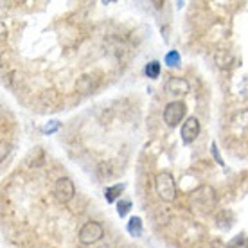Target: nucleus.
I'll list each match as a JSON object with an SVG mask.
<instances>
[{"label":"nucleus","mask_w":248,"mask_h":248,"mask_svg":"<svg viewBox=\"0 0 248 248\" xmlns=\"http://www.w3.org/2000/svg\"><path fill=\"white\" fill-rule=\"evenodd\" d=\"M191 209L194 212L205 214L211 212L216 205V192L211 186H200L198 189H194L191 192Z\"/></svg>","instance_id":"f257e3e1"},{"label":"nucleus","mask_w":248,"mask_h":248,"mask_svg":"<svg viewBox=\"0 0 248 248\" xmlns=\"http://www.w3.org/2000/svg\"><path fill=\"white\" fill-rule=\"evenodd\" d=\"M155 191L162 202H174L176 198V182H174L173 174L168 171H162L155 176Z\"/></svg>","instance_id":"f03ea898"},{"label":"nucleus","mask_w":248,"mask_h":248,"mask_svg":"<svg viewBox=\"0 0 248 248\" xmlns=\"http://www.w3.org/2000/svg\"><path fill=\"white\" fill-rule=\"evenodd\" d=\"M186 113H187V106L184 101H171L164 108V123L168 124L169 128H176L184 121Z\"/></svg>","instance_id":"7ed1b4c3"},{"label":"nucleus","mask_w":248,"mask_h":248,"mask_svg":"<svg viewBox=\"0 0 248 248\" xmlns=\"http://www.w3.org/2000/svg\"><path fill=\"white\" fill-rule=\"evenodd\" d=\"M103 236H105V229L97 221H87L79 229V234H78V237H79V241L83 245H93V243L101 241Z\"/></svg>","instance_id":"20e7f679"},{"label":"nucleus","mask_w":248,"mask_h":248,"mask_svg":"<svg viewBox=\"0 0 248 248\" xmlns=\"http://www.w3.org/2000/svg\"><path fill=\"white\" fill-rule=\"evenodd\" d=\"M52 192H54V196H56V200L60 203H68V202L76 196L74 182L70 180V178H67V176H62V178L56 180Z\"/></svg>","instance_id":"39448f33"},{"label":"nucleus","mask_w":248,"mask_h":248,"mask_svg":"<svg viewBox=\"0 0 248 248\" xmlns=\"http://www.w3.org/2000/svg\"><path fill=\"white\" fill-rule=\"evenodd\" d=\"M182 140L186 144H191L192 140H196V137L200 135V123L196 117H189L187 121H184L180 130Z\"/></svg>","instance_id":"423d86ee"},{"label":"nucleus","mask_w":248,"mask_h":248,"mask_svg":"<svg viewBox=\"0 0 248 248\" xmlns=\"http://www.w3.org/2000/svg\"><path fill=\"white\" fill-rule=\"evenodd\" d=\"M166 90H168V93L178 97V95H187L191 92V85L184 78H169L168 83H166Z\"/></svg>","instance_id":"0eeeda50"},{"label":"nucleus","mask_w":248,"mask_h":248,"mask_svg":"<svg viewBox=\"0 0 248 248\" xmlns=\"http://www.w3.org/2000/svg\"><path fill=\"white\" fill-rule=\"evenodd\" d=\"M214 60H216L217 67L223 68V70H227V68H230L232 65H234V56H232V52H229V50H225V49L217 50Z\"/></svg>","instance_id":"6e6552de"},{"label":"nucleus","mask_w":248,"mask_h":248,"mask_svg":"<svg viewBox=\"0 0 248 248\" xmlns=\"http://www.w3.org/2000/svg\"><path fill=\"white\" fill-rule=\"evenodd\" d=\"M124 184H115V186H112V187H106L105 189V198H106V202L108 203H113L115 200L123 194V191H124Z\"/></svg>","instance_id":"1a4fd4ad"},{"label":"nucleus","mask_w":248,"mask_h":248,"mask_svg":"<svg viewBox=\"0 0 248 248\" xmlns=\"http://www.w3.org/2000/svg\"><path fill=\"white\" fill-rule=\"evenodd\" d=\"M126 229H128V232H130V236H133V237L142 236V219H140L139 216L130 217V221H128V225H126Z\"/></svg>","instance_id":"9d476101"},{"label":"nucleus","mask_w":248,"mask_h":248,"mask_svg":"<svg viewBox=\"0 0 248 248\" xmlns=\"http://www.w3.org/2000/svg\"><path fill=\"white\" fill-rule=\"evenodd\" d=\"M95 88V85L92 83V78L90 76H81L78 83H76V90L81 93H90Z\"/></svg>","instance_id":"9b49d317"},{"label":"nucleus","mask_w":248,"mask_h":248,"mask_svg":"<svg viewBox=\"0 0 248 248\" xmlns=\"http://www.w3.org/2000/svg\"><path fill=\"white\" fill-rule=\"evenodd\" d=\"M144 74L148 76L149 79H156L158 76H160V63L158 62H151L146 65V68H144Z\"/></svg>","instance_id":"f8f14e48"},{"label":"nucleus","mask_w":248,"mask_h":248,"mask_svg":"<svg viewBox=\"0 0 248 248\" xmlns=\"http://www.w3.org/2000/svg\"><path fill=\"white\" fill-rule=\"evenodd\" d=\"M164 62H166L168 67H178L182 62V58H180V54H178V50H169L168 54H166V58H164Z\"/></svg>","instance_id":"ddd939ff"},{"label":"nucleus","mask_w":248,"mask_h":248,"mask_svg":"<svg viewBox=\"0 0 248 248\" xmlns=\"http://www.w3.org/2000/svg\"><path fill=\"white\" fill-rule=\"evenodd\" d=\"M130 211H131V202H130V200H123V202H119V203H117V214L121 217H124Z\"/></svg>","instance_id":"4468645a"},{"label":"nucleus","mask_w":248,"mask_h":248,"mask_svg":"<svg viewBox=\"0 0 248 248\" xmlns=\"http://www.w3.org/2000/svg\"><path fill=\"white\" fill-rule=\"evenodd\" d=\"M60 128H62V123H60V121H50V123H47L44 128H42V131H44L45 135H52V133L58 131Z\"/></svg>","instance_id":"2eb2a0df"},{"label":"nucleus","mask_w":248,"mask_h":248,"mask_svg":"<svg viewBox=\"0 0 248 248\" xmlns=\"http://www.w3.org/2000/svg\"><path fill=\"white\" fill-rule=\"evenodd\" d=\"M229 248H248V239L247 237H239V239H237V241H234L232 243V245H230Z\"/></svg>","instance_id":"dca6fc26"},{"label":"nucleus","mask_w":248,"mask_h":248,"mask_svg":"<svg viewBox=\"0 0 248 248\" xmlns=\"http://www.w3.org/2000/svg\"><path fill=\"white\" fill-rule=\"evenodd\" d=\"M211 151H212V155H214V158H216L217 164H219V166H225V162H223V158H221V155L217 153V146H216V142H212V144H211Z\"/></svg>","instance_id":"f3484780"},{"label":"nucleus","mask_w":248,"mask_h":248,"mask_svg":"<svg viewBox=\"0 0 248 248\" xmlns=\"http://www.w3.org/2000/svg\"><path fill=\"white\" fill-rule=\"evenodd\" d=\"M211 248H229V247H227L223 241H219V239H214V241L211 243Z\"/></svg>","instance_id":"a211bd4d"},{"label":"nucleus","mask_w":248,"mask_h":248,"mask_svg":"<svg viewBox=\"0 0 248 248\" xmlns=\"http://www.w3.org/2000/svg\"><path fill=\"white\" fill-rule=\"evenodd\" d=\"M99 248H110V247H99Z\"/></svg>","instance_id":"6ab92c4d"}]
</instances>
